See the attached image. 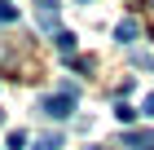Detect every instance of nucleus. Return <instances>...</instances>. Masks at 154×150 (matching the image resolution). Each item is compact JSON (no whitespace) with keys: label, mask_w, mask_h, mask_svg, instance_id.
Listing matches in <instances>:
<instances>
[{"label":"nucleus","mask_w":154,"mask_h":150,"mask_svg":"<svg viewBox=\"0 0 154 150\" xmlns=\"http://www.w3.org/2000/svg\"><path fill=\"white\" fill-rule=\"evenodd\" d=\"M75 102H79V88H75V84H62L57 93L40 97V115H48V119H71Z\"/></svg>","instance_id":"1"},{"label":"nucleus","mask_w":154,"mask_h":150,"mask_svg":"<svg viewBox=\"0 0 154 150\" xmlns=\"http://www.w3.org/2000/svg\"><path fill=\"white\" fill-rule=\"evenodd\" d=\"M123 146H132V150H154V128H137V132H123Z\"/></svg>","instance_id":"2"},{"label":"nucleus","mask_w":154,"mask_h":150,"mask_svg":"<svg viewBox=\"0 0 154 150\" xmlns=\"http://www.w3.org/2000/svg\"><path fill=\"white\" fill-rule=\"evenodd\" d=\"M40 5V31H53L57 27V0H35Z\"/></svg>","instance_id":"3"},{"label":"nucleus","mask_w":154,"mask_h":150,"mask_svg":"<svg viewBox=\"0 0 154 150\" xmlns=\"http://www.w3.org/2000/svg\"><path fill=\"white\" fill-rule=\"evenodd\" d=\"M137 35H141V22H137V18H123V22L115 27V40H119V44H132Z\"/></svg>","instance_id":"4"},{"label":"nucleus","mask_w":154,"mask_h":150,"mask_svg":"<svg viewBox=\"0 0 154 150\" xmlns=\"http://www.w3.org/2000/svg\"><path fill=\"white\" fill-rule=\"evenodd\" d=\"M66 141H62V132H44V137H35V146L31 150H62Z\"/></svg>","instance_id":"5"},{"label":"nucleus","mask_w":154,"mask_h":150,"mask_svg":"<svg viewBox=\"0 0 154 150\" xmlns=\"http://www.w3.org/2000/svg\"><path fill=\"white\" fill-rule=\"evenodd\" d=\"M53 44H57L62 53L71 58V53H75V35H71V31H57V35H53Z\"/></svg>","instance_id":"6"},{"label":"nucleus","mask_w":154,"mask_h":150,"mask_svg":"<svg viewBox=\"0 0 154 150\" xmlns=\"http://www.w3.org/2000/svg\"><path fill=\"white\" fill-rule=\"evenodd\" d=\"M18 22V5H9V0H0V27Z\"/></svg>","instance_id":"7"},{"label":"nucleus","mask_w":154,"mask_h":150,"mask_svg":"<svg viewBox=\"0 0 154 150\" xmlns=\"http://www.w3.org/2000/svg\"><path fill=\"white\" fill-rule=\"evenodd\" d=\"M115 115H119V124H132L141 110H137V106H128V102H119V106H115Z\"/></svg>","instance_id":"8"},{"label":"nucleus","mask_w":154,"mask_h":150,"mask_svg":"<svg viewBox=\"0 0 154 150\" xmlns=\"http://www.w3.org/2000/svg\"><path fill=\"white\" fill-rule=\"evenodd\" d=\"M9 150H26V132H22V128L9 132Z\"/></svg>","instance_id":"9"},{"label":"nucleus","mask_w":154,"mask_h":150,"mask_svg":"<svg viewBox=\"0 0 154 150\" xmlns=\"http://www.w3.org/2000/svg\"><path fill=\"white\" fill-rule=\"evenodd\" d=\"M132 62H137L141 71H154V58H150V53H132Z\"/></svg>","instance_id":"10"},{"label":"nucleus","mask_w":154,"mask_h":150,"mask_svg":"<svg viewBox=\"0 0 154 150\" xmlns=\"http://www.w3.org/2000/svg\"><path fill=\"white\" fill-rule=\"evenodd\" d=\"M141 115H145V119H154V93H145V102H141Z\"/></svg>","instance_id":"11"},{"label":"nucleus","mask_w":154,"mask_h":150,"mask_svg":"<svg viewBox=\"0 0 154 150\" xmlns=\"http://www.w3.org/2000/svg\"><path fill=\"white\" fill-rule=\"evenodd\" d=\"M0 119H5V110H0Z\"/></svg>","instance_id":"12"},{"label":"nucleus","mask_w":154,"mask_h":150,"mask_svg":"<svg viewBox=\"0 0 154 150\" xmlns=\"http://www.w3.org/2000/svg\"><path fill=\"white\" fill-rule=\"evenodd\" d=\"M150 5H154V0H150Z\"/></svg>","instance_id":"13"}]
</instances>
